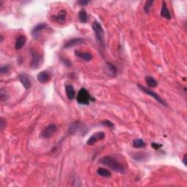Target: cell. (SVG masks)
Segmentation results:
<instances>
[{
    "instance_id": "obj_1",
    "label": "cell",
    "mask_w": 187,
    "mask_h": 187,
    "mask_svg": "<svg viewBox=\"0 0 187 187\" xmlns=\"http://www.w3.org/2000/svg\"><path fill=\"white\" fill-rule=\"evenodd\" d=\"M99 163L107 166L112 170L119 172V173H125L126 172V168L124 164L112 156H104L99 160Z\"/></svg>"
},
{
    "instance_id": "obj_2",
    "label": "cell",
    "mask_w": 187,
    "mask_h": 187,
    "mask_svg": "<svg viewBox=\"0 0 187 187\" xmlns=\"http://www.w3.org/2000/svg\"><path fill=\"white\" fill-rule=\"evenodd\" d=\"M88 131V129L86 127L85 124L82 123L81 121H77L73 122V123L70 124L68 129V132L70 134H73V135H85L86 132Z\"/></svg>"
},
{
    "instance_id": "obj_3",
    "label": "cell",
    "mask_w": 187,
    "mask_h": 187,
    "mask_svg": "<svg viewBox=\"0 0 187 187\" xmlns=\"http://www.w3.org/2000/svg\"><path fill=\"white\" fill-rule=\"evenodd\" d=\"M92 29L95 32L96 39L99 45L102 48L105 47V40H104V32L101 23L97 21H95L92 23Z\"/></svg>"
},
{
    "instance_id": "obj_4",
    "label": "cell",
    "mask_w": 187,
    "mask_h": 187,
    "mask_svg": "<svg viewBox=\"0 0 187 187\" xmlns=\"http://www.w3.org/2000/svg\"><path fill=\"white\" fill-rule=\"evenodd\" d=\"M94 99L91 97L89 92L85 88H80L77 95V102L80 104L88 105L90 101H94Z\"/></svg>"
},
{
    "instance_id": "obj_5",
    "label": "cell",
    "mask_w": 187,
    "mask_h": 187,
    "mask_svg": "<svg viewBox=\"0 0 187 187\" xmlns=\"http://www.w3.org/2000/svg\"><path fill=\"white\" fill-rule=\"evenodd\" d=\"M138 88H139L140 90H142L144 93H146V94H148V95H149L151 96V97L154 98V100H156V101H157L158 102H159L160 104H162V105L167 106L166 102L164 101V100H162V98H161V96L159 95H158V94H156L154 91H151V90L149 89V88L144 87V86L142 85H138Z\"/></svg>"
},
{
    "instance_id": "obj_6",
    "label": "cell",
    "mask_w": 187,
    "mask_h": 187,
    "mask_svg": "<svg viewBox=\"0 0 187 187\" xmlns=\"http://www.w3.org/2000/svg\"><path fill=\"white\" fill-rule=\"evenodd\" d=\"M57 130V127L55 124H50L47 127L44 129V130L40 134V137L43 139H49L52 136L55 134V132Z\"/></svg>"
},
{
    "instance_id": "obj_7",
    "label": "cell",
    "mask_w": 187,
    "mask_h": 187,
    "mask_svg": "<svg viewBox=\"0 0 187 187\" xmlns=\"http://www.w3.org/2000/svg\"><path fill=\"white\" fill-rule=\"evenodd\" d=\"M32 60L30 62V67L33 69H37L40 66V63L42 62V57L39 53H37L35 50H31Z\"/></svg>"
},
{
    "instance_id": "obj_8",
    "label": "cell",
    "mask_w": 187,
    "mask_h": 187,
    "mask_svg": "<svg viewBox=\"0 0 187 187\" xmlns=\"http://www.w3.org/2000/svg\"><path fill=\"white\" fill-rule=\"evenodd\" d=\"M104 138H105V133H104V132H96V133L93 134L89 138H88L86 144L88 145V146H93V145L95 144L96 142L99 141V140H103Z\"/></svg>"
},
{
    "instance_id": "obj_9",
    "label": "cell",
    "mask_w": 187,
    "mask_h": 187,
    "mask_svg": "<svg viewBox=\"0 0 187 187\" xmlns=\"http://www.w3.org/2000/svg\"><path fill=\"white\" fill-rule=\"evenodd\" d=\"M47 28V25L45 23H38L36 27H34V29L32 30V35L34 39L38 40L40 37V35Z\"/></svg>"
},
{
    "instance_id": "obj_10",
    "label": "cell",
    "mask_w": 187,
    "mask_h": 187,
    "mask_svg": "<svg viewBox=\"0 0 187 187\" xmlns=\"http://www.w3.org/2000/svg\"><path fill=\"white\" fill-rule=\"evenodd\" d=\"M85 43V40L82 38H73L68 41L64 45V48H70L75 46L79 45L80 44H83Z\"/></svg>"
},
{
    "instance_id": "obj_11",
    "label": "cell",
    "mask_w": 187,
    "mask_h": 187,
    "mask_svg": "<svg viewBox=\"0 0 187 187\" xmlns=\"http://www.w3.org/2000/svg\"><path fill=\"white\" fill-rule=\"evenodd\" d=\"M19 79L21 82L22 85L26 89H29L32 86V83L31 80H30L29 75L26 73H21L19 75Z\"/></svg>"
},
{
    "instance_id": "obj_12",
    "label": "cell",
    "mask_w": 187,
    "mask_h": 187,
    "mask_svg": "<svg viewBox=\"0 0 187 187\" xmlns=\"http://www.w3.org/2000/svg\"><path fill=\"white\" fill-rule=\"evenodd\" d=\"M75 55L85 62H90L93 59V55L89 52H82L76 50L75 51Z\"/></svg>"
},
{
    "instance_id": "obj_13",
    "label": "cell",
    "mask_w": 187,
    "mask_h": 187,
    "mask_svg": "<svg viewBox=\"0 0 187 187\" xmlns=\"http://www.w3.org/2000/svg\"><path fill=\"white\" fill-rule=\"evenodd\" d=\"M37 78L40 83H46L50 80L51 75H50L49 72H48L47 71H43L40 72L38 74Z\"/></svg>"
},
{
    "instance_id": "obj_14",
    "label": "cell",
    "mask_w": 187,
    "mask_h": 187,
    "mask_svg": "<svg viewBox=\"0 0 187 187\" xmlns=\"http://www.w3.org/2000/svg\"><path fill=\"white\" fill-rule=\"evenodd\" d=\"M65 91L67 94V98L70 100H73L75 97V91L74 89L73 86L71 84H66L65 85Z\"/></svg>"
},
{
    "instance_id": "obj_15",
    "label": "cell",
    "mask_w": 187,
    "mask_h": 187,
    "mask_svg": "<svg viewBox=\"0 0 187 187\" xmlns=\"http://www.w3.org/2000/svg\"><path fill=\"white\" fill-rule=\"evenodd\" d=\"M26 42H27V38H26L25 36L23 35H20L18 37L17 40H16L15 44V48L17 51L19 50H21L22 48L23 47V45L26 44Z\"/></svg>"
},
{
    "instance_id": "obj_16",
    "label": "cell",
    "mask_w": 187,
    "mask_h": 187,
    "mask_svg": "<svg viewBox=\"0 0 187 187\" xmlns=\"http://www.w3.org/2000/svg\"><path fill=\"white\" fill-rule=\"evenodd\" d=\"M66 16H67V11L65 10H62L57 15L53 16V19L59 23H63L65 21Z\"/></svg>"
},
{
    "instance_id": "obj_17",
    "label": "cell",
    "mask_w": 187,
    "mask_h": 187,
    "mask_svg": "<svg viewBox=\"0 0 187 187\" xmlns=\"http://www.w3.org/2000/svg\"><path fill=\"white\" fill-rule=\"evenodd\" d=\"M161 16L168 20L171 19V15H170V11L168 10L166 3L164 2H162V10H161Z\"/></svg>"
},
{
    "instance_id": "obj_18",
    "label": "cell",
    "mask_w": 187,
    "mask_h": 187,
    "mask_svg": "<svg viewBox=\"0 0 187 187\" xmlns=\"http://www.w3.org/2000/svg\"><path fill=\"white\" fill-rule=\"evenodd\" d=\"M148 157V154H145L143 152L137 153V154H134V155L132 156L133 159L137 161V162H144V161L147 159Z\"/></svg>"
},
{
    "instance_id": "obj_19",
    "label": "cell",
    "mask_w": 187,
    "mask_h": 187,
    "mask_svg": "<svg viewBox=\"0 0 187 187\" xmlns=\"http://www.w3.org/2000/svg\"><path fill=\"white\" fill-rule=\"evenodd\" d=\"M106 67H107L108 74L111 76H116L117 74V69L115 66L110 62H107L106 63Z\"/></svg>"
},
{
    "instance_id": "obj_20",
    "label": "cell",
    "mask_w": 187,
    "mask_h": 187,
    "mask_svg": "<svg viewBox=\"0 0 187 187\" xmlns=\"http://www.w3.org/2000/svg\"><path fill=\"white\" fill-rule=\"evenodd\" d=\"M146 82L148 87L150 88H155L158 85L157 81L151 76H147L146 78Z\"/></svg>"
},
{
    "instance_id": "obj_21",
    "label": "cell",
    "mask_w": 187,
    "mask_h": 187,
    "mask_svg": "<svg viewBox=\"0 0 187 187\" xmlns=\"http://www.w3.org/2000/svg\"><path fill=\"white\" fill-rule=\"evenodd\" d=\"M132 146L135 148H144L146 145L142 139H140V138H137V139H134L133 140Z\"/></svg>"
},
{
    "instance_id": "obj_22",
    "label": "cell",
    "mask_w": 187,
    "mask_h": 187,
    "mask_svg": "<svg viewBox=\"0 0 187 187\" xmlns=\"http://www.w3.org/2000/svg\"><path fill=\"white\" fill-rule=\"evenodd\" d=\"M97 174L103 178H110L111 176V173L109 170L104 168H99L97 170Z\"/></svg>"
},
{
    "instance_id": "obj_23",
    "label": "cell",
    "mask_w": 187,
    "mask_h": 187,
    "mask_svg": "<svg viewBox=\"0 0 187 187\" xmlns=\"http://www.w3.org/2000/svg\"><path fill=\"white\" fill-rule=\"evenodd\" d=\"M78 19L81 23H86L88 21V15L86 11L81 10L78 13Z\"/></svg>"
},
{
    "instance_id": "obj_24",
    "label": "cell",
    "mask_w": 187,
    "mask_h": 187,
    "mask_svg": "<svg viewBox=\"0 0 187 187\" xmlns=\"http://www.w3.org/2000/svg\"><path fill=\"white\" fill-rule=\"evenodd\" d=\"M153 4H154V1H152V0H148V1L146 2V3H145V6H144V11L146 13H148L151 11V9Z\"/></svg>"
},
{
    "instance_id": "obj_25",
    "label": "cell",
    "mask_w": 187,
    "mask_h": 187,
    "mask_svg": "<svg viewBox=\"0 0 187 187\" xmlns=\"http://www.w3.org/2000/svg\"><path fill=\"white\" fill-rule=\"evenodd\" d=\"M0 98H1V101L4 102L7 100L8 98H9V96H8V94L6 91V90L4 89V88H2L1 91H0Z\"/></svg>"
},
{
    "instance_id": "obj_26",
    "label": "cell",
    "mask_w": 187,
    "mask_h": 187,
    "mask_svg": "<svg viewBox=\"0 0 187 187\" xmlns=\"http://www.w3.org/2000/svg\"><path fill=\"white\" fill-rule=\"evenodd\" d=\"M101 124H102V125L104 126H107V127L110 128V129H114L113 123H112L111 121H108V120L102 121L101 122Z\"/></svg>"
},
{
    "instance_id": "obj_27",
    "label": "cell",
    "mask_w": 187,
    "mask_h": 187,
    "mask_svg": "<svg viewBox=\"0 0 187 187\" xmlns=\"http://www.w3.org/2000/svg\"><path fill=\"white\" fill-rule=\"evenodd\" d=\"M10 70V67L8 65H5L2 66V67H1L0 68V72H1L2 75H3V74H7L8 72H9Z\"/></svg>"
},
{
    "instance_id": "obj_28",
    "label": "cell",
    "mask_w": 187,
    "mask_h": 187,
    "mask_svg": "<svg viewBox=\"0 0 187 187\" xmlns=\"http://www.w3.org/2000/svg\"><path fill=\"white\" fill-rule=\"evenodd\" d=\"M61 60H62V62H63V64H64V65L67 66V67H70V66H71V62H70L69 59H66V58L62 57Z\"/></svg>"
},
{
    "instance_id": "obj_29",
    "label": "cell",
    "mask_w": 187,
    "mask_h": 187,
    "mask_svg": "<svg viewBox=\"0 0 187 187\" xmlns=\"http://www.w3.org/2000/svg\"><path fill=\"white\" fill-rule=\"evenodd\" d=\"M151 147L153 148H154V149L158 150V149H159V148H161L162 147V144H159V143H156V142H152V143H151Z\"/></svg>"
},
{
    "instance_id": "obj_30",
    "label": "cell",
    "mask_w": 187,
    "mask_h": 187,
    "mask_svg": "<svg viewBox=\"0 0 187 187\" xmlns=\"http://www.w3.org/2000/svg\"><path fill=\"white\" fill-rule=\"evenodd\" d=\"M0 126H1L2 130H3L6 126V120L4 119L2 117L0 118Z\"/></svg>"
},
{
    "instance_id": "obj_31",
    "label": "cell",
    "mask_w": 187,
    "mask_h": 187,
    "mask_svg": "<svg viewBox=\"0 0 187 187\" xmlns=\"http://www.w3.org/2000/svg\"><path fill=\"white\" fill-rule=\"evenodd\" d=\"M90 2L89 1H87V0H79V1L78 2V3L79 4V5H88V3H89Z\"/></svg>"
},
{
    "instance_id": "obj_32",
    "label": "cell",
    "mask_w": 187,
    "mask_h": 187,
    "mask_svg": "<svg viewBox=\"0 0 187 187\" xmlns=\"http://www.w3.org/2000/svg\"><path fill=\"white\" fill-rule=\"evenodd\" d=\"M186 157H187V155H186V154H185V155L184 156V158H183V162H184L185 166H186V164H187V162H186V159L187 158Z\"/></svg>"
},
{
    "instance_id": "obj_33",
    "label": "cell",
    "mask_w": 187,
    "mask_h": 187,
    "mask_svg": "<svg viewBox=\"0 0 187 187\" xmlns=\"http://www.w3.org/2000/svg\"><path fill=\"white\" fill-rule=\"evenodd\" d=\"M1 41L2 42L3 41V36L2 35H1Z\"/></svg>"
}]
</instances>
